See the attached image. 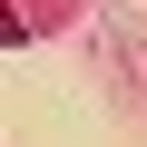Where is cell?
<instances>
[{
    "instance_id": "cell-1",
    "label": "cell",
    "mask_w": 147,
    "mask_h": 147,
    "mask_svg": "<svg viewBox=\"0 0 147 147\" xmlns=\"http://www.w3.org/2000/svg\"><path fill=\"white\" fill-rule=\"evenodd\" d=\"M20 39H30V20L10 10V0H0V49H20Z\"/></svg>"
}]
</instances>
